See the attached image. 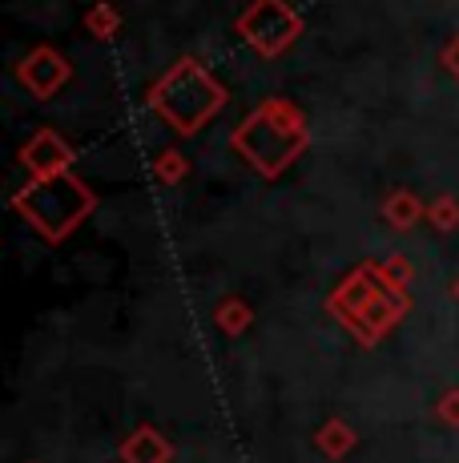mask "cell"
Returning <instances> with one entry per match:
<instances>
[{"mask_svg":"<svg viewBox=\"0 0 459 463\" xmlns=\"http://www.w3.org/2000/svg\"><path fill=\"white\" fill-rule=\"evenodd\" d=\"M154 105L165 113V121H170V126H178L182 133H190V129H198L201 121L218 109V105H222V89L210 81L198 65H190V61H185V65H178L162 81V89L154 93Z\"/></svg>","mask_w":459,"mask_h":463,"instance_id":"1","label":"cell"},{"mask_svg":"<svg viewBox=\"0 0 459 463\" xmlns=\"http://www.w3.org/2000/svg\"><path fill=\"white\" fill-rule=\"evenodd\" d=\"M270 105L262 113H254L250 121H246L242 129H238V146H242V154L250 157L258 169H267V174H278L282 165L290 162V157L298 154V146H303V137H290V129H303L298 126V113L290 109L282 121L270 118Z\"/></svg>","mask_w":459,"mask_h":463,"instance_id":"2","label":"cell"},{"mask_svg":"<svg viewBox=\"0 0 459 463\" xmlns=\"http://www.w3.org/2000/svg\"><path fill=\"white\" fill-rule=\"evenodd\" d=\"M242 29H246V37L258 44L262 52H270V57H275L282 44L295 41L298 21H295V13H290V8L278 5V0H258V5L250 8V16L242 21Z\"/></svg>","mask_w":459,"mask_h":463,"instance_id":"3","label":"cell"},{"mask_svg":"<svg viewBox=\"0 0 459 463\" xmlns=\"http://www.w3.org/2000/svg\"><path fill=\"white\" fill-rule=\"evenodd\" d=\"M24 77H29V85L37 89L41 97H49L52 89H57V85H61V81H65V77H69V65H61V61L52 57L49 49H41L37 57H33L29 65H24Z\"/></svg>","mask_w":459,"mask_h":463,"instance_id":"4","label":"cell"}]
</instances>
